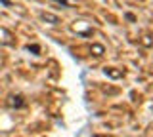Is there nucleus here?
<instances>
[{
  "label": "nucleus",
  "instance_id": "f257e3e1",
  "mask_svg": "<svg viewBox=\"0 0 153 137\" xmlns=\"http://www.w3.org/2000/svg\"><path fill=\"white\" fill-rule=\"evenodd\" d=\"M8 105L12 108H23L27 105V101L23 99V95H10L8 97Z\"/></svg>",
  "mask_w": 153,
  "mask_h": 137
},
{
  "label": "nucleus",
  "instance_id": "f03ea898",
  "mask_svg": "<svg viewBox=\"0 0 153 137\" xmlns=\"http://www.w3.org/2000/svg\"><path fill=\"white\" fill-rule=\"evenodd\" d=\"M42 19H48V21H52L56 25V23H59V19H57L56 15H50V13H42Z\"/></svg>",
  "mask_w": 153,
  "mask_h": 137
}]
</instances>
